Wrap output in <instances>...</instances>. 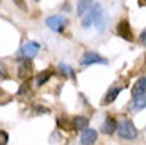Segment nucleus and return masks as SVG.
Masks as SVG:
<instances>
[{"label": "nucleus", "instance_id": "nucleus-1", "mask_svg": "<svg viewBox=\"0 0 146 145\" xmlns=\"http://www.w3.org/2000/svg\"><path fill=\"white\" fill-rule=\"evenodd\" d=\"M116 132L121 139H125V140H133V139L138 137V131H137V128L133 126V123L130 120L119 121Z\"/></svg>", "mask_w": 146, "mask_h": 145}, {"label": "nucleus", "instance_id": "nucleus-2", "mask_svg": "<svg viewBox=\"0 0 146 145\" xmlns=\"http://www.w3.org/2000/svg\"><path fill=\"white\" fill-rule=\"evenodd\" d=\"M46 26L49 29H52L54 32L62 34L67 26V19L64 16H49V18H46Z\"/></svg>", "mask_w": 146, "mask_h": 145}, {"label": "nucleus", "instance_id": "nucleus-3", "mask_svg": "<svg viewBox=\"0 0 146 145\" xmlns=\"http://www.w3.org/2000/svg\"><path fill=\"white\" fill-rule=\"evenodd\" d=\"M116 34L121 37V38H124V40H127V42L133 40V34H132L130 24H129L127 19H122V21L116 26Z\"/></svg>", "mask_w": 146, "mask_h": 145}, {"label": "nucleus", "instance_id": "nucleus-4", "mask_svg": "<svg viewBox=\"0 0 146 145\" xmlns=\"http://www.w3.org/2000/svg\"><path fill=\"white\" fill-rule=\"evenodd\" d=\"M81 64L83 65H91V64H108L105 58H102L100 54L94 53V51H86L84 56L81 58Z\"/></svg>", "mask_w": 146, "mask_h": 145}, {"label": "nucleus", "instance_id": "nucleus-5", "mask_svg": "<svg viewBox=\"0 0 146 145\" xmlns=\"http://www.w3.org/2000/svg\"><path fill=\"white\" fill-rule=\"evenodd\" d=\"M33 75V67H32V62L29 61V58L24 59V61L21 62V65H19L18 69V77L21 78V80H30Z\"/></svg>", "mask_w": 146, "mask_h": 145}, {"label": "nucleus", "instance_id": "nucleus-6", "mask_svg": "<svg viewBox=\"0 0 146 145\" xmlns=\"http://www.w3.org/2000/svg\"><path fill=\"white\" fill-rule=\"evenodd\" d=\"M97 137H99L97 131L86 128L84 131H81V137H80L81 145H94V144H95V140H97Z\"/></svg>", "mask_w": 146, "mask_h": 145}, {"label": "nucleus", "instance_id": "nucleus-7", "mask_svg": "<svg viewBox=\"0 0 146 145\" xmlns=\"http://www.w3.org/2000/svg\"><path fill=\"white\" fill-rule=\"evenodd\" d=\"M145 93H146V77H141V78L137 80V83L132 88V99L137 101V99H140Z\"/></svg>", "mask_w": 146, "mask_h": 145}, {"label": "nucleus", "instance_id": "nucleus-8", "mask_svg": "<svg viewBox=\"0 0 146 145\" xmlns=\"http://www.w3.org/2000/svg\"><path fill=\"white\" fill-rule=\"evenodd\" d=\"M103 13V10H102V7H100L99 3H95L94 7L91 8V13H89L88 16H86V18L83 19V27H89V26L92 24V22L95 21V19L99 18L100 15H102Z\"/></svg>", "mask_w": 146, "mask_h": 145}, {"label": "nucleus", "instance_id": "nucleus-9", "mask_svg": "<svg viewBox=\"0 0 146 145\" xmlns=\"http://www.w3.org/2000/svg\"><path fill=\"white\" fill-rule=\"evenodd\" d=\"M38 51H40V45L36 43V42H27L24 46H22L21 53L26 58H33V56L38 54Z\"/></svg>", "mask_w": 146, "mask_h": 145}, {"label": "nucleus", "instance_id": "nucleus-10", "mask_svg": "<svg viewBox=\"0 0 146 145\" xmlns=\"http://www.w3.org/2000/svg\"><path fill=\"white\" fill-rule=\"evenodd\" d=\"M114 131H117V123H116L114 118L108 116V118L105 120V123L102 124V132L106 134V136H110V134H113Z\"/></svg>", "mask_w": 146, "mask_h": 145}, {"label": "nucleus", "instance_id": "nucleus-11", "mask_svg": "<svg viewBox=\"0 0 146 145\" xmlns=\"http://www.w3.org/2000/svg\"><path fill=\"white\" fill-rule=\"evenodd\" d=\"M122 91V86H114V88H111V89L108 91L105 94V97L102 99V104L103 105H108V104H111V102L114 101V99L119 96V93Z\"/></svg>", "mask_w": 146, "mask_h": 145}, {"label": "nucleus", "instance_id": "nucleus-12", "mask_svg": "<svg viewBox=\"0 0 146 145\" xmlns=\"http://www.w3.org/2000/svg\"><path fill=\"white\" fill-rule=\"evenodd\" d=\"M92 2H94V0H80V2H78V7H76V15L78 16L84 15V13L92 7Z\"/></svg>", "mask_w": 146, "mask_h": 145}, {"label": "nucleus", "instance_id": "nucleus-13", "mask_svg": "<svg viewBox=\"0 0 146 145\" xmlns=\"http://www.w3.org/2000/svg\"><path fill=\"white\" fill-rule=\"evenodd\" d=\"M88 124H89V120L86 116H76V118L73 120V128L78 129V131H84L88 128Z\"/></svg>", "mask_w": 146, "mask_h": 145}, {"label": "nucleus", "instance_id": "nucleus-14", "mask_svg": "<svg viewBox=\"0 0 146 145\" xmlns=\"http://www.w3.org/2000/svg\"><path fill=\"white\" fill-rule=\"evenodd\" d=\"M51 75H52V72H51L49 69H48V70H43V72H41L40 75L36 77V85H38V86L44 85L48 80H49V78H51Z\"/></svg>", "mask_w": 146, "mask_h": 145}, {"label": "nucleus", "instance_id": "nucleus-15", "mask_svg": "<svg viewBox=\"0 0 146 145\" xmlns=\"http://www.w3.org/2000/svg\"><path fill=\"white\" fill-rule=\"evenodd\" d=\"M105 22H106V19H105V16H103V13H102V15H100L99 18L94 21V26L100 30V32H102V30L105 29Z\"/></svg>", "mask_w": 146, "mask_h": 145}, {"label": "nucleus", "instance_id": "nucleus-16", "mask_svg": "<svg viewBox=\"0 0 146 145\" xmlns=\"http://www.w3.org/2000/svg\"><path fill=\"white\" fill-rule=\"evenodd\" d=\"M133 107H135V109H146V93L145 94L141 96V97L140 99H137V101H133Z\"/></svg>", "mask_w": 146, "mask_h": 145}, {"label": "nucleus", "instance_id": "nucleus-17", "mask_svg": "<svg viewBox=\"0 0 146 145\" xmlns=\"http://www.w3.org/2000/svg\"><path fill=\"white\" fill-rule=\"evenodd\" d=\"M59 70H60L64 75L72 77V78H73V72H72V67H70V65H67V64H59Z\"/></svg>", "mask_w": 146, "mask_h": 145}, {"label": "nucleus", "instance_id": "nucleus-18", "mask_svg": "<svg viewBox=\"0 0 146 145\" xmlns=\"http://www.w3.org/2000/svg\"><path fill=\"white\" fill-rule=\"evenodd\" d=\"M7 142H8V132L2 131L0 132V145H7Z\"/></svg>", "mask_w": 146, "mask_h": 145}, {"label": "nucleus", "instance_id": "nucleus-19", "mask_svg": "<svg viewBox=\"0 0 146 145\" xmlns=\"http://www.w3.org/2000/svg\"><path fill=\"white\" fill-rule=\"evenodd\" d=\"M13 2H15V5H16V7H19L22 11H26V10H27V7H26V0H13Z\"/></svg>", "mask_w": 146, "mask_h": 145}, {"label": "nucleus", "instance_id": "nucleus-20", "mask_svg": "<svg viewBox=\"0 0 146 145\" xmlns=\"http://www.w3.org/2000/svg\"><path fill=\"white\" fill-rule=\"evenodd\" d=\"M30 89V83H29V80H26V83L21 86V89H19V94H24V93H27V91Z\"/></svg>", "mask_w": 146, "mask_h": 145}, {"label": "nucleus", "instance_id": "nucleus-21", "mask_svg": "<svg viewBox=\"0 0 146 145\" xmlns=\"http://www.w3.org/2000/svg\"><path fill=\"white\" fill-rule=\"evenodd\" d=\"M0 67H2V80H3V78H7V77H8V72H7V67H5L3 62L0 64Z\"/></svg>", "mask_w": 146, "mask_h": 145}, {"label": "nucleus", "instance_id": "nucleus-22", "mask_svg": "<svg viewBox=\"0 0 146 145\" xmlns=\"http://www.w3.org/2000/svg\"><path fill=\"white\" fill-rule=\"evenodd\" d=\"M140 40H141V43H143V45H146V29L143 30L141 34H140Z\"/></svg>", "mask_w": 146, "mask_h": 145}, {"label": "nucleus", "instance_id": "nucleus-23", "mask_svg": "<svg viewBox=\"0 0 146 145\" xmlns=\"http://www.w3.org/2000/svg\"><path fill=\"white\" fill-rule=\"evenodd\" d=\"M33 2H40V0H33Z\"/></svg>", "mask_w": 146, "mask_h": 145}, {"label": "nucleus", "instance_id": "nucleus-24", "mask_svg": "<svg viewBox=\"0 0 146 145\" xmlns=\"http://www.w3.org/2000/svg\"><path fill=\"white\" fill-rule=\"evenodd\" d=\"M143 2H145V3H146V0H143Z\"/></svg>", "mask_w": 146, "mask_h": 145}]
</instances>
